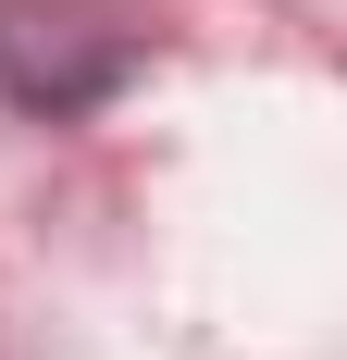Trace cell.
<instances>
[{"label": "cell", "mask_w": 347, "mask_h": 360, "mask_svg": "<svg viewBox=\"0 0 347 360\" xmlns=\"http://www.w3.org/2000/svg\"><path fill=\"white\" fill-rule=\"evenodd\" d=\"M137 75V25L112 0H0V100L13 112H100Z\"/></svg>", "instance_id": "6da1fadb"}]
</instances>
